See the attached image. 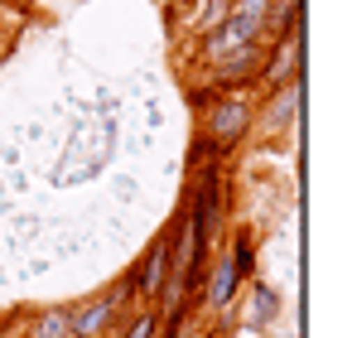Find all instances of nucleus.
<instances>
[{
  "label": "nucleus",
  "mask_w": 357,
  "mask_h": 338,
  "mask_svg": "<svg viewBox=\"0 0 357 338\" xmlns=\"http://www.w3.org/2000/svg\"><path fill=\"white\" fill-rule=\"evenodd\" d=\"M251 319H256V324H271V319H275V295H271L266 285L251 290Z\"/></svg>",
  "instance_id": "obj_7"
},
{
  "label": "nucleus",
  "mask_w": 357,
  "mask_h": 338,
  "mask_svg": "<svg viewBox=\"0 0 357 338\" xmlns=\"http://www.w3.org/2000/svg\"><path fill=\"white\" fill-rule=\"evenodd\" d=\"M165 266H169V242H155L150 266H145V295H155V290L165 285Z\"/></svg>",
  "instance_id": "obj_5"
},
{
  "label": "nucleus",
  "mask_w": 357,
  "mask_h": 338,
  "mask_svg": "<svg viewBox=\"0 0 357 338\" xmlns=\"http://www.w3.org/2000/svg\"><path fill=\"white\" fill-rule=\"evenodd\" d=\"M266 15H271V0H237L232 10H227V20H222V44L227 49H241V44H251L256 34H261V24H266Z\"/></svg>",
  "instance_id": "obj_1"
},
{
  "label": "nucleus",
  "mask_w": 357,
  "mask_h": 338,
  "mask_svg": "<svg viewBox=\"0 0 357 338\" xmlns=\"http://www.w3.org/2000/svg\"><path fill=\"white\" fill-rule=\"evenodd\" d=\"M246 126H251V107H246V102H222V107L213 112V121H208L213 145H232Z\"/></svg>",
  "instance_id": "obj_2"
},
{
  "label": "nucleus",
  "mask_w": 357,
  "mask_h": 338,
  "mask_svg": "<svg viewBox=\"0 0 357 338\" xmlns=\"http://www.w3.org/2000/svg\"><path fill=\"white\" fill-rule=\"evenodd\" d=\"M299 92H304V82H290V87H280V102L271 107V126H285L299 107Z\"/></svg>",
  "instance_id": "obj_6"
},
{
  "label": "nucleus",
  "mask_w": 357,
  "mask_h": 338,
  "mask_svg": "<svg viewBox=\"0 0 357 338\" xmlns=\"http://www.w3.org/2000/svg\"><path fill=\"white\" fill-rule=\"evenodd\" d=\"M73 329H68V314H44L39 319V338H68Z\"/></svg>",
  "instance_id": "obj_9"
},
{
  "label": "nucleus",
  "mask_w": 357,
  "mask_h": 338,
  "mask_svg": "<svg viewBox=\"0 0 357 338\" xmlns=\"http://www.w3.org/2000/svg\"><path fill=\"white\" fill-rule=\"evenodd\" d=\"M237 261H222V266H218V271H213V285H208V300H213V304H227V300H232V295H237Z\"/></svg>",
  "instance_id": "obj_4"
},
{
  "label": "nucleus",
  "mask_w": 357,
  "mask_h": 338,
  "mask_svg": "<svg viewBox=\"0 0 357 338\" xmlns=\"http://www.w3.org/2000/svg\"><path fill=\"white\" fill-rule=\"evenodd\" d=\"M126 338H155V319H150V314H140V319L130 324V334H126Z\"/></svg>",
  "instance_id": "obj_11"
},
{
  "label": "nucleus",
  "mask_w": 357,
  "mask_h": 338,
  "mask_svg": "<svg viewBox=\"0 0 357 338\" xmlns=\"http://www.w3.org/2000/svg\"><path fill=\"white\" fill-rule=\"evenodd\" d=\"M295 15H299V0H280V5H275V20H271V24H275V29L285 34V29L295 24Z\"/></svg>",
  "instance_id": "obj_10"
},
{
  "label": "nucleus",
  "mask_w": 357,
  "mask_h": 338,
  "mask_svg": "<svg viewBox=\"0 0 357 338\" xmlns=\"http://www.w3.org/2000/svg\"><path fill=\"white\" fill-rule=\"evenodd\" d=\"M295 44H290V39H285V44H280V49H275V58H271V82H280V78H285V73H290V68H295Z\"/></svg>",
  "instance_id": "obj_8"
},
{
  "label": "nucleus",
  "mask_w": 357,
  "mask_h": 338,
  "mask_svg": "<svg viewBox=\"0 0 357 338\" xmlns=\"http://www.w3.org/2000/svg\"><path fill=\"white\" fill-rule=\"evenodd\" d=\"M107 324H112V300H92V304H82V309L68 314V329L82 338H97Z\"/></svg>",
  "instance_id": "obj_3"
}]
</instances>
